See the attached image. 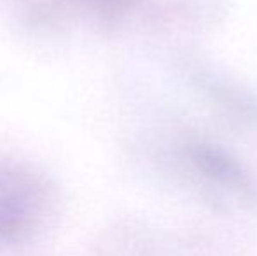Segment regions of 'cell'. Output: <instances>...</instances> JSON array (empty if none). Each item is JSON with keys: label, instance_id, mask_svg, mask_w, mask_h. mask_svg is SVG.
<instances>
[{"label": "cell", "instance_id": "1", "mask_svg": "<svg viewBox=\"0 0 257 256\" xmlns=\"http://www.w3.org/2000/svg\"><path fill=\"white\" fill-rule=\"evenodd\" d=\"M42 179L30 167L0 160V216L21 214L42 200Z\"/></svg>", "mask_w": 257, "mask_h": 256}]
</instances>
